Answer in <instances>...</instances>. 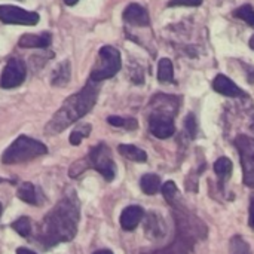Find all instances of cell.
I'll list each match as a JSON object with an SVG mask.
<instances>
[{
	"instance_id": "obj_1",
	"label": "cell",
	"mask_w": 254,
	"mask_h": 254,
	"mask_svg": "<svg viewBox=\"0 0 254 254\" xmlns=\"http://www.w3.org/2000/svg\"><path fill=\"white\" fill-rule=\"evenodd\" d=\"M79 201L74 195L63 198L45 217L39 240L48 249L60 243L71 241L77 232Z\"/></svg>"
},
{
	"instance_id": "obj_2",
	"label": "cell",
	"mask_w": 254,
	"mask_h": 254,
	"mask_svg": "<svg viewBox=\"0 0 254 254\" xmlns=\"http://www.w3.org/2000/svg\"><path fill=\"white\" fill-rule=\"evenodd\" d=\"M98 91H100L98 82H94L89 79L88 83L77 94L68 97L63 103L60 110L52 116V119L46 125V128H45L46 134H58V132L64 131L73 122L83 118L95 106Z\"/></svg>"
},
{
	"instance_id": "obj_3",
	"label": "cell",
	"mask_w": 254,
	"mask_h": 254,
	"mask_svg": "<svg viewBox=\"0 0 254 254\" xmlns=\"http://www.w3.org/2000/svg\"><path fill=\"white\" fill-rule=\"evenodd\" d=\"M46 153H48V147L42 141H37L27 135H19L1 155V162L6 165L21 164Z\"/></svg>"
},
{
	"instance_id": "obj_4",
	"label": "cell",
	"mask_w": 254,
	"mask_h": 254,
	"mask_svg": "<svg viewBox=\"0 0 254 254\" xmlns=\"http://www.w3.org/2000/svg\"><path fill=\"white\" fill-rule=\"evenodd\" d=\"M121 52L113 46H103L98 52V61L91 71V80L103 82L113 77L121 70Z\"/></svg>"
},
{
	"instance_id": "obj_5",
	"label": "cell",
	"mask_w": 254,
	"mask_h": 254,
	"mask_svg": "<svg viewBox=\"0 0 254 254\" xmlns=\"http://www.w3.org/2000/svg\"><path fill=\"white\" fill-rule=\"evenodd\" d=\"M234 143L241 158L244 185L254 189V138L249 135H238Z\"/></svg>"
},
{
	"instance_id": "obj_6",
	"label": "cell",
	"mask_w": 254,
	"mask_h": 254,
	"mask_svg": "<svg viewBox=\"0 0 254 254\" xmlns=\"http://www.w3.org/2000/svg\"><path fill=\"white\" fill-rule=\"evenodd\" d=\"M89 167H92L94 170H97L107 182H112L116 176V165L113 162L110 149L100 143L98 146L92 147V150L88 155V161Z\"/></svg>"
},
{
	"instance_id": "obj_7",
	"label": "cell",
	"mask_w": 254,
	"mask_h": 254,
	"mask_svg": "<svg viewBox=\"0 0 254 254\" xmlns=\"http://www.w3.org/2000/svg\"><path fill=\"white\" fill-rule=\"evenodd\" d=\"M40 16L37 12L25 10L18 6L12 4H1L0 6V21L3 24H13V25H36Z\"/></svg>"
},
{
	"instance_id": "obj_8",
	"label": "cell",
	"mask_w": 254,
	"mask_h": 254,
	"mask_svg": "<svg viewBox=\"0 0 254 254\" xmlns=\"http://www.w3.org/2000/svg\"><path fill=\"white\" fill-rule=\"evenodd\" d=\"M25 74H27V68L24 61H21L19 58H10L3 68L0 77V86L4 89L16 88L24 82Z\"/></svg>"
},
{
	"instance_id": "obj_9",
	"label": "cell",
	"mask_w": 254,
	"mask_h": 254,
	"mask_svg": "<svg viewBox=\"0 0 254 254\" xmlns=\"http://www.w3.org/2000/svg\"><path fill=\"white\" fill-rule=\"evenodd\" d=\"M149 129L156 138H170L176 132L173 116L155 112L149 119Z\"/></svg>"
},
{
	"instance_id": "obj_10",
	"label": "cell",
	"mask_w": 254,
	"mask_h": 254,
	"mask_svg": "<svg viewBox=\"0 0 254 254\" xmlns=\"http://www.w3.org/2000/svg\"><path fill=\"white\" fill-rule=\"evenodd\" d=\"M213 88L216 92H219L220 95H225V97H231V98H238V97H243L246 95V92L232 80L229 79L228 76L225 74H217L213 80Z\"/></svg>"
},
{
	"instance_id": "obj_11",
	"label": "cell",
	"mask_w": 254,
	"mask_h": 254,
	"mask_svg": "<svg viewBox=\"0 0 254 254\" xmlns=\"http://www.w3.org/2000/svg\"><path fill=\"white\" fill-rule=\"evenodd\" d=\"M124 21L131 24V25L146 27V25L150 24V16H149L147 10L141 4L131 3L124 10Z\"/></svg>"
},
{
	"instance_id": "obj_12",
	"label": "cell",
	"mask_w": 254,
	"mask_h": 254,
	"mask_svg": "<svg viewBox=\"0 0 254 254\" xmlns=\"http://www.w3.org/2000/svg\"><path fill=\"white\" fill-rule=\"evenodd\" d=\"M143 216H144V211H143V208L140 205L127 207L121 214V226H122V229L128 231V232L134 231L140 225Z\"/></svg>"
},
{
	"instance_id": "obj_13",
	"label": "cell",
	"mask_w": 254,
	"mask_h": 254,
	"mask_svg": "<svg viewBox=\"0 0 254 254\" xmlns=\"http://www.w3.org/2000/svg\"><path fill=\"white\" fill-rule=\"evenodd\" d=\"M51 34L42 33V34H22L18 40L19 48L25 49H45L51 45Z\"/></svg>"
},
{
	"instance_id": "obj_14",
	"label": "cell",
	"mask_w": 254,
	"mask_h": 254,
	"mask_svg": "<svg viewBox=\"0 0 254 254\" xmlns=\"http://www.w3.org/2000/svg\"><path fill=\"white\" fill-rule=\"evenodd\" d=\"M18 198L27 204H31V205H40L42 204V196H39V190L34 188L33 183H22L19 188H18V192H16Z\"/></svg>"
},
{
	"instance_id": "obj_15",
	"label": "cell",
	"mask_w": 254,
	"mask_h": 254,
	"mask_svg": "<svg viewBox=\"0 0 254 254\" xmlns=\"http://www.w3.org/2000/svg\"><path fill=\"white\" fill-rule=\"evenodd\" d=\"M118 150H119V153L124 158H127V159H129L132 162H146L147 161L146 152L143 149L137 147V146H132V144H121L118 147Z\"/></svg>"
},
{
	"instance_id": "obj_16",
	"label": "cell",
	"mask_w": 254,
	"mask_h": 254,
	"mask_svg": "<svg viewBox=\"0 0 254 254\" xmlns=\"http://www.w3.org/2000/svg\"><path fill=\"white\" fill-rule=\"evenodd\" d=\"M70 73H71L70 71V63L65 60L54 70L52 79H51L52 85L54 86H65L70 80Z\"/></svg>"
},
{
	"instance_id": "obj_17",
	"label": "cell",
	"mask_w": 254,
	"mask_h": 254,
	"mask_svg": "<svg viewBox=\"0 0 254 254\" xmlns=\"http://www.w3.org/2000/svg\"><path fill=\"white\" fill-rule=\"evenodd\" d=\"M158 80L162 83H170L174 80V67L171 60L162 58L158 64Z\"/></svg>"
},
{
	"instance_id": "obj_18",
	"label": "cell",
	"mask_w": 254,
	"mask_h": 254,
	"mask_svg": "<svg viewBox=\"0 0 254 254\" xmlns=\"http://www.w3.org/2000/svg\"><path fill=\"white\" fill-rule=\"evenodd\" d=\"M140 186H141V190L146 195H155L161 189V179L156 174H146V176L141 177Z\"/></svg>"
},
{
	"instance_id": "obj_19",
	"label": "cell",
	"mask_w": 254,
	"mask_h": 254,
	"mask_svg": "<svg viewBox=\"0 0 254 254\" xmlns=\"http://www.w3.org/2000/svg\"><path fill=\"white\" fill-rule=\"evenodd\" d=\"M214 171H216V174L219 176V179L222 182H226L232 174V162H231V159L226 158V156L219 158L216 161V164H214Z\"/></svg>"
},
{
	"instance_id": "obj_20",
	"label": "cell",
	"mask_w": 254,
	"mask_h": 254,
	"mask_svg": "<svg viewBox=\"0 0 254 254\" xmlns=\"http://www.w3.org/2000/svg\"><path fill=\"white\" fill-rule=\"evenodd\" d=\"M190 243L188 241V238H182L179 241H176L173 246L161 250V252H156L153 254H189V250H190Z\"/></svg>"
},
{
	"instance_id": "obj_21",
	"label": "cell",
	"mask_w": 254,
	"mask_h": 254,
	"mask_svg": "<svg viewBox=\"0 0 254 254\" xmlns=\"http://www.w3.org/2000/svg\"><path fill=\"white\" fill-rule=\"evenodd\" d=\"M91 125L89 124H83V125H79L77 128H74L73 131H71V134H70V143L73 144V146H77V144H80V141L83 140V138H86V137H89V134H91Z\"/></svg>"
},
{
	"instance_id": "obj_22",
	"label": "cell",
	"mask_w": 254,
	"mask_h": 254,
	"mask_svg": "<svg viewBox=\"0 0 254 254\" xmlns=\"http://www.w3.org/2000/svg\"><path fill=\"white\" fill-rule=\"evenodd\" d=\"M231 254H252V249L243 237L235 235L231 240Z\"/></svg>"
},
{
	"instance_id": "obj_23",
	"label": "cell",
	"mask_w": 254,
	"mask_h": 254,
	"mask_svg": "<svg viewBox=\"0 0 254 254\" xmlns=\"http://www.w3.org/2000/svg\"><path fill=\"white\" fill-rule=\"evenodd\" d=\"M107 122L113 127H119V128H125V129H135L138 127L137 121L132 118H119V116H109Z\"/></svg>"
},
{
	"instance_id": "obj_24",
	"label": "cell",
	"mask_w": 254,
	"mask_h": 254,
	"mask_svg": "<svg viewBox=\"0 0 254 254\" xmlns=\"http://www.w3.org/2000/svg\"><path fill=\"white\" fill-rule=\"evenodd\" d=\"M162 193L165 196V199L171 204V205H177V199H179V189L176 186L174 182H167L162 186Z\"/></svg>"
},
{
	"instance_id": "obj_25",
	"label": "cell",
	"mask_w": 254,
	"mask_h": 254,
	"mask_svg": "<svg viewBox=\"0 0 254 254\" xmlns=\"http://www.w3.org/2000/svg\"><path fill=\"white\" fill-rule=\"evenodd\" d=\"M12 229L15 231V232H18L21 237H28L30 235V232H31V222H30V219L28 217H19L18 220H15L12 225Z\"/></svg>"
},
{
	"instance_id": "obj_26",
	"label": "cell",
	"mask_w": 254,
	"mask_h": 254,
	"mask_svg": "<svg viewBox=\"0 0 254 254\" xmlns=\"http://www.w3.org/2000/svg\"><path fill=\"white\" fill-rule=\"evenodd\" d=\"M234 16H237V18H240V19H243V21H246L249 25H252L254 27V9L253 6H250V4H244V6H241V7H238L235 12H234Z\"/></svg>"
},
{
	"instance_id": "obj_27",
	"label": "cell",
	"mask_w": 254,
	"mask_h": 254,
	"mask_svg": "<svg viewBox=\"0 0 254 254\" xmlns=\"http://www.w3.org/2000/svg\"><path fill=\"white\" fill-rule=\"evenodd\" d=\"M185 128L189 132L190 138H195L196 137V119H195V116L192 113L188 115V118L185 121Z\"/></svg>"
},
{
	"instance_id": "obj_28",
	"label": "cell",
	"mask_w": 254,
	"mask_h": 254,
	"mask_svg": "<svg viewBox=\"0 0 254 254\" xmlns=\"http://www.w3.org/2000/svg\"><path fill=\"white\" fill-rule=\"evenodd\" d=\"M202 0H171L168 6H199Z\"/></svg>"
},
{
	"instance_id": "obj_29",
	"label": "cell",
	"mask_w": 254,
	"mask_h": 254,
	"mask_svg": "<svg viewBox=\"0 0 254 254\" xmlns=\"http://www.w3.org/2000/svg\"><path fill=\"white\" fill-rule=\"evenodd\" d=\"M249 223H250V228L254 229V195L252 196V202H250V220H249Z\"/></svg>"
},
{
	"instance_id": "obj_30",
	"label": "cell",
	"mask_w": 254,
	"mask_h": 254,
	"mask_svg": "<svg viewBox=\"0 0 254 254\" xmlns=\"http://www.w3.org/2000/svg\"><path fill=\"white\" fill-rule=\"evenodd\" d=\"M16 254H36V253H34V252H31V250H28V249L21 247V249H18V250H16Z\"/></svg>"
},
{
	"instance_id": "obj_31",
	"label": "cell",
	"mask_w": 254,
	"mask_h": 254,
	"mask_svg": "<svg viewBox=\"0 0 254 254\" xmlns=\"http://www.w3.org/2000/svg\"><path fill=\"white\" fill-rule=\"evenodd\" d=\"M79 0H64V3L67 4V6H73V4H76Z\"/></svg>"
},
{
	"instance_id": "obj_32",
	"label": "cell",
	"mask_w": 254,
	"mask_h": 254,
	"mask_svg": "<svg viewBox=\"0 0 254 254\" xmlns=\"http://www.w3.org/2000/svg\"><path fill=\"white\" fill-rule=\"evenodd\" d=\"M94 254H113L110 250H100V252H97V253Z\"/></svg>"
},
{
	"instance_id": "obj_33",
	"label": "cell",
	"mask_w": 254,
	"mask_h": 254,
	"mask_svg": "<svg viewBox=\"0 0 254 254\" xmlns=\"http://www.w3.org/2000/svg\"><path fill=\"white\" fill-rule=\"evenodd\" d=\"M250 48H252V49H254V36L252 37V40H250Z\"/></svg>"
},
{
	"instance_id": "obj_34",
	"label": "cell",
	"mask_w": 254,
	"mask_h": 254,
	"mask_svg": "<svg viewBox=\"0 0 254 254\" xmlns=\"http://www.w3.org/2000/svg\"><path fill=\"white\" fill-rule=\"evenodd\" d=\"M0 216H1V204H0Z\"/></svg>"
},
{
	"instance_id": "obj_35",
	"label": "cell",
	"mask_w": 254,
	"mask_h": 254,
	"mask_svg": "<svg viewBox=\"0 0 254 254\" xmlns=\"http://www.w3.org/2000/svg\"><path fill=\"white\" fill-rule=\"evenodd\" d=\"M1 182H4V180H3V179H0V183H1Z\"/></svg>"
}]
</instances>
